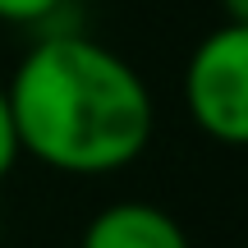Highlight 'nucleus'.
<instances>
[{
	"label": "nucleus",
	"instance_id": "1",
	"mask_svg": "<svg viewBox=\"0 0 248 248\" xmlns=\"http://www.w3.org/2000/svg\"><path fill=\"white\" fill-rule=\"evenodd\" d=\"M5 92L18 152L60 175H115L147 152L156 129L142 74L83 32L32 42Z\"/></svg>",
	"mask_w": 248,
	"mask_h": 248
},
{
	"label": "nucleus",
	"instance_id": "2",
	"mask_svg": "<svg viewBox=\"0 0 248 248\" xmlns=\"http://www.w3.org/2000/svg\"><path fill=\"white\" fill-rule=\"evenodd\" d=\"M188 120L221 147L248 142V23H230L202 37L184 64Z\"/></svg>",
	"mask_w": 248,
	"mask_h": 248
},
{
	"label": "nucleus",
	"instance_id": "3",
	"mask_svg": "<svg viewBox=\"0 0 248 248\" xmlns=\"http://www.w3.org/2000/svg\"><path fill=\"white\" fill-rule=\"evenodd\" d=\"M78 248H188V234L166 207L124 198L92 216Z\"/></svg>",
	"mask_w": 248,
	"mask_h": 248
},
{
	"label": "nucleus",
	"instance_id": "4",
	"mask_svg": "<svg viewBox=\"0 0 248 248\" xmlns=\"http://www.w3.org/2000/svg\"><path fill=\"white\" fill-rule=\"evenodd\" d=\"M23 156L18 152V129H14V110H9V92L0 83V179L14 170V161Z\"/></svg>",
	"mask_w": 248,
	"mask_h": 248
},
{
	"label": "nucleus",
	"instance_id": "5",
	"mask_svg": "<svg viewBox=\"0 0 248 248\" xmlns=\"http://www.w3.org/2000/svg\"><path fill=\"white\" fill-rule=\"evenodd\" d=\"M64 0H0V18L5 23H46Z\"/></svg>",
	"mask_w": 248,
	"mask_h": 248
},
{
	"label": "nucleus",
	"instance_id": "6",
	"mask_svg": "<svg viewBox=\"0 0 248 248\" xmlns=\"http://www.w3.org/2000/svg\"><path fill=\"white\" fill-rule=\"evenodd\" d=\"M225 14L230 23H248V0H225Z\"/></svg>",
	"mask_w": 248,
	"mask_h": 248
},
{
	"label": "nucleus",
	"instance_id": "7",
	"mask_svg": "<svg viewBox=\"0 0 248 248\" xmlns=\"http://www.w3.org/2000/svg\"><path fill=\"white\" fill-rule=\"evenodd\" d=\"M0 234H5V212H0Z\"/></svg>",
	"mask_w": 248,
	"mask_h": 248
}]
</instances>
